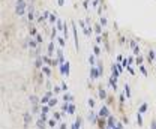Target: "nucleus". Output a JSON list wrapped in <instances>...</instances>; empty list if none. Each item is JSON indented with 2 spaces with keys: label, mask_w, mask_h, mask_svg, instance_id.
<instances>
[{
  "label": "nucleus",
  "mask_w": 156,
  "mask_h": 129,
  "mask_svg": "<svg viewBox=\"0 0 156 129\" xmlns=\"http://www.w3.org/2000/svg\"><path fill=\"white\" fill-rule=\"evenodd\" d=\"M71 27H72V35H74V41H75V50L78 51L80 50V45H78V32H77V24H75V21H72L71 20Z\"/></svg>",
  "instance_id": "obj_2"
},
{
  "label": "nucleus",
  "mask_w": 156,
  "mask_h": 129,
  "mask_svg": "<svg viewBox=\"0 0 156 129\" xmlns=\"http://www.w3.org/2000/svg\"><path fill=\"white\" fill-rule=\"evenodd\" d=\"M144 60H146V57L140 54V56H136V59H135V65L136 66H141V65H144Z\"/></svg>",
  "instance_id": "obj_15"
},
{
  "label": "nucleus",
  "mask_w": 156,
  "mask_h": 129,
  "mask_svg": "<svg viewBox=\"0 0 156 129\" xmlns=\"http://www.w3.org/2000/svg\"><path fill=\"white\" fill-rule=\"evenodd\" d=\"M60 129H66V125H65V123H63V125H62V126H60Z\"/></svg>",
  "instance_id": "obj_37"
},
{
  "label": "nucleus",
  "mask_w": 156,
  "mask_h": 129,
  "mask_svg": "<svg viewBox=\"0 0 156 129\" xmlns=\"http://www.w3.org/2000/svg\"><path fill=\"white\" fill-rule=\"evenodd\" d=\"M155 59H156V51H153V50L150 48V50L147 51V56H146V60L152 63V62H155Z\"/></svg>",
  "instance_id": "obj_7"
},
{
  "label": "nucleus",
  "mask_w": 156,
  "mask_h": 129,
  "mask_svg": "<svg viewBox=\"0 0 156 129\" xmlns=\"http://www.w3.org/2000/svg\"><path fill=\"white\" fill-rule=\"evenodd\" d=\"M65 102H74V96L71 95V93H68V92H65V95H63V98H62Z\"/></svg>",
  "instance_id": "obj_16"
},
{
  "label": "nucleus",
  "mask_w": 156,
  "mask_h": 129,
  "mask_svg": "<svg viewBox=\"0 0 156 129\" xmlns=\"http://www.w3.org/2000/svg\"><path fill=\"white\" fill-rule=\"evenodd\" d=\"M87 104H89V107H90V108H95V105H96L93 98H89V99H87Z\"/></svg>",
  "instance_id": "obj_29"
},
{
  "label": "nucleus",
  "mask_w": 156,
  "mask_h": 129,
  "mask_svg": "<svg viewBox=\"0 0 156 129\" xmlns=\"http://www.w3.org/2000/svg\"><path fill=\"white\" fill-rule=\"evenodd\" d=\"M47 50H48V56L53 57V54H54V51H56V47H54V42H53V41L47 45Z\"/></svg>",
  "instance_id": "obj_13"
},
{
  "label": "nucleus",
  "mask_w": 156,
  "mask_h": 129,
  "mask_svg": "<svg viewBox=\"0 0 156 129\" xmlns=\"http://www.w3.org/2000/svg\"><path fill=\"white\" fill-rule=\"evenodd\" d=\"M29 33H30V36H36V35H38V29H36L35 26L30 24V27H29Z\"/></svg>",
  "instance_id": "obj_21"
},
{
  "label": "nucleus",
  "mask_w": 156,
  "mask_h": 129,
  "mask_svg": "<svg viewBox=\"0 0 156 129\" xmlns=\"http://www.w3.org/2000/svg\"><path fill=\"white\" fill-rule=\"evenodd\" d=\"M66 41H68V39L65 38L63 35L60 36V38H57V42H58V45H60V48H65V47H66Z\"/></svg>",
  "instance_id": "obj_14"
},
{
  "label": "nucleus",
  "mask_w": 156,
  "mask_h": 129,
  "mask_svg": "<svg viewBox=\"0 0 156 129\" xmlns=\"http://www.w3.org/2000/svg\"><path fill=\"white\" fill-rule=\"evenodd\" d=\"M126 71L131 74V75H135V69H134V66H128V68H126Z\"/></svg>",
  "instance_id": "obj_33"
},
{
  "label": "nucleus",
  "mask_w": 156,
  "mask_h": 129,
  "mask_svg": "<svg viewBox=\"0 0 156 129\" xmlns=\"http://www.w3.org/2000/svg\"><path fill=\"white\" fill-rule=\"evenodd\" d=\"M60 86H62V89H63V92H68V84H66L65 81H62V83H60Z\"/></svg>",
  "instance_id": "obj_34"
},
{
  "label": "nucleus",
  "mask_w": 156,
  "mask_h": 129,
  "mask_svg": "<svg viewBox=\"0 0 156 129\" xmlns=\"http://www.w3.org/2000/svg\"><path fill=\"white\" fill-rule=\"evenodd\" d=\"M58 68H60V72H62V75H66V77H69V62H68V60H66L63 65H60Z\"/></svg>",
  "instance_id": "obj_5"
},
{
  "label": "nucleus",
  "mask_w": 156,
  "mask_h": 129,
  "mask_svg": "<svg viewBox=\"0 0 156 129\" xmlns=\"http://www.w3.org/2000/svg\"><path fill=\"white\" fill-rule=\"evenodd\" d=\"M125 59H123V54H119V56H117V63H122Z\"/></svg>",
  "instance_id": "obj_35"
},
{
  "label": "nucleus",
  "mask_w": 156,
  "mask_h": 129,
  "mask_svg": "<svg viewBox=\"0 0 156 129\" xmlns=\"http://www.w3.org/2000/svg\"><path fill=\"white\" fill-rule=\"evenodd\" d=\"M138 71L141 72V75H143V77H147V75H149V72H147V68H146L144 65H141V66H138Z\"/></svg>",
  "instance_id": "obj_19"
},
{
  "label": "nucleus",
  "mask_w": 156,
  "mask_h": 129,
  "mask_svg": "<svg viewBox=\"0 0 156 129\" xmlns=\"http://www.w3.org/2000/svg\"><path fill=\"white\" fill-rule=\"evenodd\" d=\"M42 72H44V75L45 77H51V74H53V71H51V66H42V69H41Z\"/></svg>",
  "instance_id": "obj_11"
},
{
  "label": "nucleus",
  "mask_w": 156,
  "mask_h": 129,
  "mask_svg": "<svg viewBox=\"0 0 156 129\" xmlns=\"http://www.w3.org/2000/svg\"><path fill=\"white\" fill-rule=\"evenodd\" d=\"M48 126H51V128H56V126H57V120H56L54 117H53V119H50V120H48Z\"/></svg>",
  "instance_id": "obj_27"
},
{
  "label": "nucleus",
  "mask_w": 156,
  "mask_h": 129,
  "mask_svg": "<svg viewBox=\"0 0 156 129\" xmlns=\"http://www.w3.org/2000/svg\"><path fill=\"white\" fill-rule=\"evenodd\" d=\"M36 41H38L39 44H42V42H44V36H42L41 33H38V35H36Z\"/></svg>",
  "instance_id": "obj_30"
},
{
  "label": "nucleus",
  "mask_w": 156,
  "mask_h": 129,
  "mask_svg": "<svg viewBox=\"0 0 156 129\" xmlns=\"http://www.w3.org/2000/svg\"><path fill=\"white\" fill-rule=\"evenodd\" d=\"M93 53L96 54L98 57H101V56H102V50H101V45H98V44H93Z\"/></svg>",
  "instance_id": "obj_10"
},
{
  "label": "nucleus",
  "mask_w": 156,
  "mask_h": 129,
  "mask_svg": "<svg viewBox=\"0 0 156 129\" xmlns=\"http://www.w3.org/2000/svg\"><path fill=\"white\" fill-rule=\"evenodd\" d=\"M62 116H63L62 113H54V114H53V117H54L57 122H58V120H62Z\"/></svg>",
  "instance_id": "obj_31"
},
{
  "label": "nucleus",
  "mask_w": 156,
  "mask_h": 129,
  "mask_svg": "<svg viewBox=\"0 0 156 129\" xmlns=\"http://www.w3.org/2000/svg\"><path fill=\"white\" fill-rule=\"evenodd\" d=\"M53 92H54V93H60V92H63V89H62V86H54Z\"/></svg>",
  "instance_id": "obj_28"
},
{
  "label": "nucleus",
  "mask_w": 156,
  "mask_h": 129,
  "mask_svg": "<svg viewBox=\"0 0 156 129\" xmlns=\"http://www.w3.org/2000/svg\"><path fill=\"white\" fill-rule=\"evenodd\" d=\"M29 122H32V114L26 113L24 114V126H29Z\"/></svg>",
  "instance_id": "obj_22"
},
{
  "label": "nucleus",
  "mask_w": 156,
  "mask_h": 129,
  "mask_svg": "<svg viewBox=\"0 0 156 129\" xmlns=\"http://www.w3.org/2000/svg\"><path fill=\"white\" fill-rule=\"evenodd\" d=\"M48 23H50L51 26H54V24L57 23V14H56V12H51V14H50V17H48Z\"/></svg>",
  "instance_id": "obj_9"
},
{
  "label": "nucleus",
  "mask_w": 156,
  "mask_h": 129,
  "mask_svg": "<svg viewBox=\"0 0 156 129\" xmlns=\"http://www.w3.org/2000/svg\"><path fill=\"white\" fill-rule=\"evenodd\" d=\"M68 114H74L75 113V104L74 102H69V107H68Z\"/></svg>",
  "instance_id": "obj_20"
},
{
  "label": "nucleus",
  "mask_w": 156,
  "mask_h": 129,
  "mask_svg": "<svg viewBox=\"0 0 156 129\" xmlns=\"http://www.w3.org/2000/svg\"><path fill=\"white\" fill-rule=\"evenodd\" d=\"M123 89H125V92H123V93L126 95V98H128V99H131V96H132V93H131V86H129L128 83H125Z\"/></svg>",
  "instance_id": "obj_12"
},
{
  "label": "nucleus",
  "mask_w": 156,
  "mask_h": 129,
  "mask_svg": "<svg viewBox=\"0 0 156 129\" xmlns=\"http://www.w3.org/2000/svg\"><path fill=\"white\" fill-rule=\"evenodd\" d=\"M87 119H89V122H92V123H96V120L99 119V116H96L95 113H89V117H87Z\"/></svg>",
  "instance_id": "obj_18"
},
{
  "label": "nucleus",
  "mask_w": 156,
  "mask_h": 129,
  "mask_svg": "<svg viewBox=\"0 0 156 129\" xmlns=\"http://www.w3.org/2000/svg\"><path fill=\"white\" fill-rule=\"evenodd\" d=\"M99 23H101L102 27H107V23H108V21H107V18H105V17L101 15V17H99Z\"/></svg>",
  "instance_id": "obj_26"
},
{
  "label": "nucleus",
  "mask_w": 156,
  "mask_h": 129,
  "mask_svg": "<svg viewBox=\"0 0 156 129\" xmlns=\"http://www.w3.org/2000/svg\"><path fill=\"white\" fill-rule=\"evenodd\" d=\"M111 114H110V110H108V107L107 105H102V108L99 110V117H102V119H105V117H110Z\"/></svg>",
  "instance_id": "obj_6"
},
{
  "label": "nucleus",
  "mask_w": 156,
  "mask_h": 129,
  "mask_svg": "<svg viewBox=\"0 0 156 129\" xmlns=\"http://www.w3.org/2000/svg\"><path fill=\"white\" fill-rule=\"evenodd\" d=\"M146 111H147V104L144 102V104H141V105H140V108H138V113H141V114H143V113H146Z\"/></svg>",
  "instance_id": "obj_24"
},
{
  "label": "nucleus",
  "mask_w": 156,
  "mask_h": 129,
  "mask_svg": "<svg viewBox=\"0 0 156 129\" xmlns=\"http://www.w3.org/2000/svg\"><path fill=\"white\" fill-rule=\"evenodd\" d=\"M57 104H58V101H57V99H56V98H51V99H50V101H48V105H50V107H51V108H53V107H56V105H57Z\"/></svg>",
  "instance_id": "obj_25"
},
{
  "label": "nucleus",
  "mask_w": 156,
  "mask_h": 129,
  "mask_svg": "<svg viewBox=\"0 0 156 129\" xmlns=\"http://www.w3.org/2000/svg\"><path fill=\"white\" fill-rule=\"evenodd\" d=\"M96 54H90V56H89V63H90V66H96L98 63H96Z\"/></svg>",
  "instance_id": "obj_17"
},
{
  "label": "nucleus",
  "mask_w": 156,
  "mask_h": 129,
  "mask_svg": "<svg viewBox=\"0 0 156 129\" xmlns=\"http://www.w3.org/2000/svg\"><path fill=\"white\" fill-rule=\"evenodd\" d=\"M93 32L96 33V36L104 33V32H102V26H101V23H93Z\"/></svg>",
  "instance_id": "obj_8"
},
{
  "label": "nucleus",
  "mask_w": 156,
  "mask_h": 129,
  "mask_svg": "<svg viewBox=\"0 0 156 129\" xmlns=\"http://www.w3.org/2000/svg\"><path fill=\"white\" fill-rule=\"evenodd\" d=\"M50 14H51L50 11H44L41 15H39V17L36 18V24H38V26H41V24H44L45 21H48V17H50Z\"/></svg>",
  "instance_id": "obj_3"
},
{
  "label": "nucleus",
  "mask_w": 156,
  "mask_h": 129,
  "mask_svg": "<svg viewBox=\"0 0 156 129\" xmlns=\"http://www.w3.org/2000/svg\"><path fill=\"white\" fill-rule=\"evenodd\" d=\"M98 96H99V99H102V101H107V98H108V93H107V90L104 89V87H98Z\"/></svg>",
  "instance_id": "obj_4"
},
{
  "label": "nucleus",
  "mask_w": 156,
  "mask_h": 129,
  "mask_svg": "<svg viewBox=\"0 0 156 129\" xmlns=\"http://www.w3.org/2000/svg\"><path fill=\"white\" fill-rule=\"evenodd\" d=\"M65 5V0H58V6H63Z\"/></svg>",
  "instance_id": "obj_36"
},
{
  "label": "nucleus",
  "mask_w": 156,
  "mask_h": 129,
  "mask_svg": "<svg viewBox=\"0 0 156 129\" xmlns=\"http://www.w3.org/2000/svg\"><path fill=\"white\" fill-rule=\"evenodd\" d=\"M129 48L132 50V53L135 54V56H140V53H141V48L138 45V42H136V39H129Z\"/></svg>",
  "instance_id": "obj_1"
},
{
  "label": "nucleus",
  "mask_w": 156,
  "mask_h": 129,
  "mask_svg": "<svg viewBox=\"0 0 156 129\" xmlns=\"http://www.w3.org/2000/svg\"><path fill=\"white\" fill-rule=\"evenodd\" d=\"M136 122H138V125H140V126H143V117H141V113L136 114Z\"/></svg>",
  "instance_id": "obj_32"
},
{
  "label": "nucleus",
  "mask_w": 156,
  "mask_h": 129,
  "mask_svg": "<svg viewBox=\"0 0 156 129\" xmlns=\"http://www.w3.org/2000/svg\"><path fill=\"white\" fill-rule=\"evenodd\" d=\"M36 126H38V129H45V123H44V120L39 117V120L36 122Z\"/></svg>",
  "instance_id": "obj_23"
}]
</instances>
